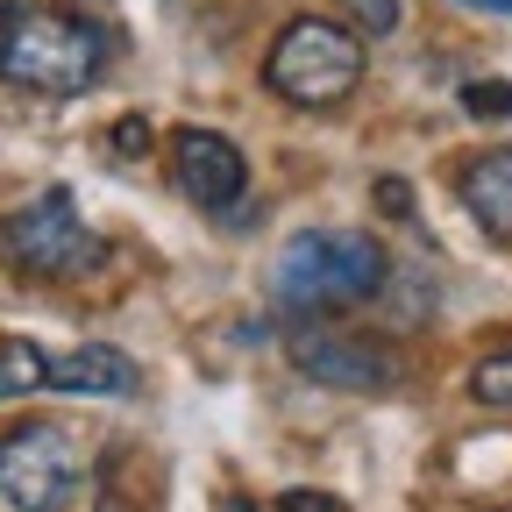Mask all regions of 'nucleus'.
Wrapping results in <instances>:
<instances>
[{"label": "nucleus", "instance_id": "1", "mask_svg": "<svg viewBox=\"0 0 512 512\" xmlns=\"http://www.w3.org/2000/svg\"><path fill=\"white\" fill-rule=\"evenodd\" d=\"M107 29L72 15V8H43V0H0V86H22L43 100H72L93 93L107 72Z\"/></svg>", "mask_w": 512, "mask_h": 512}, {"label": "nucleus", "instance_id": "2", "mask_svg": "<svg viewBox=\"0 0 512 512\" xmlns=\"http://www.w3.org/2000/svg\"><path fill=\"white\" fill-rule=\"evenodd\" d=\"M384 285H392V256L363 228H299L271 271V292L292 313H342L377 299Z\"/></svg>", "mask_w": 512, "mask_h": 512}, {"label": "nucleus", "instance_id": "3", "mask_svg": "<svg viewBox=\"0 0 512 512\" xmlns=\"http://www.w3.org/2000/svg\"><path fill=\"white\" fill-rule=\"evenodd\" d=\"M264 86L292 107H342L363 86V36L328 15H299L264 57Z\"/></svg>", "mask_w": 512, "mask_h": 512}, {"label": "nucleus", "instance_id": "4", "mask_svg": "<svg viewBox=\"0 0 512 512\" xmlns=\"http://www.w3.org/2000/svg\"><path fill=\"white\" fill-rule=\"evenodd\" d=\"M79 484H86V456L72 427L29 420L15 434H0V498L15 512H72Z\"/></svg>", "mask_w": 512, "mask_h": 512}, {"label": "nucleus", "instance_id": "5", "mask_svg": "<svg viewBox=\"0 0 512 512\" xmlns=\"http://www.w3.org/2000/svg\"><path fill=\"white\" fill-rule=\"evenodd\" d=\"M0 249H8V264H22L36 278H86L100 264V235L79 221L72 192H43V200H29L8 228H0Z\"/></svg>", "mask_w": 512, "mask_h": 512}, {"label": "nucleus", "instance_id": "6", "mask_svg": "<svg viewBox=\"0 0 512 512\" xmlns=\"http://www.w3.org/2000/svg\"><path fill=\"white\" fill-rule=\"evenodd\" d=\"M292 363L313 384H335V392H392L399 384V349L356 335V328H328V320H306L292 328Z\"/></svg>", "mask_w": 512, "mask_h": 512}, {"label": "nucleus", "instance_id": "7", "mask_svg": "<svg viewBox=\"0 0 512 512\" xmlns=\"http://www.w3.org/2000/svg\"><path fill=\"white\" fill-rule=\"evenodd\" d=\"M171 178H178L185 200L207 207V214L235 207L249 192V164H242V150L221 136V128H178L171 136Z\"/></svg>", "mask_w": 512, "mask_h": 512}, {"label": "nucleus", "instance_id": "8", "mask_svg": "<svg viewBox=\"0 0 512 512\" xmlns=\"http://www.w3.org/2000/svg\"><path fill=\"white\" fill-rule=\"evenodd\" d=\"M50 392H86V399H128L136 392V363L121 349H72V356H50Z\"/></svg>", "mask_w": 512, "mask_h": 512}, {"label": "nucleus", "instance_id": "9", "mask_svg": "<svg viewBox=\"0 0 512 512\" xmlns=\"http://www.w3.org/2000/svg\"><path fill=\"white\" fill-rule=\"evenodd\" d=\"M463 207L491 242H512V150H484L463 164Z\"/></svg>", "mask_w": 512, "mask_h": 512}, {"label": "nucleus", "instance_id": "10", "mask_svg": "<svg viewBox=\"0 0 512 512\" xmlns=\"http://www.w3.org/2000/svg\"><path fill=\"white\" fill-rule=\"evenodd\" d=\"M43 377H50V356L36 342H0V399L43 392Z\"/></svg>", "mask_w": 512, "mask_h": 512}, {"label": "nucleus", "instance_id": "11", "mask_svg": "<svg viewBox=\"0 0 512 512\" xmlns=\"http://www.w3.org/2000/svg\"><path fill=\"white\" fill-rule=\"evenodd\" d=\"M470 399L512 413V349H498V356H484V363L470 370Z\"/></svg>", "mask_w": 512, "mask_h": 512}, {"label": "nucleus", "instance_id": "12", "mask_svg": "<svg viewBox=\"0 0 512 512\" xmlns=\"http://www.w3.org/2000/svg\"><path fill=\"white\" fill-rule=\"evenodd\" d=\"M335 8L356 36H392L399 29V0H335Z\"/></svg>", "mask_w": 512, "mask_h": 512}, {"label": "nucleus", "instance_id": "13", "mask_svg": "<svg viewBox=\"0 0 512 512\" xmlns=\"http://www.w3.org/2000/svg\"><path fill=\"white\" fill-rule=\"evenodd\" d=\"M463 107H470V114H484V121H505V114H512V86L477 79V86H463Z\"/></svg>", "mask_w": 512, "mask_h": 512}, {"label": "nucleus", "instance_id": "14", "mask_svg": "<svg viewBox=\"0 0 512 512\" xmlns=\"http://www.w3.org/2000/svg\"><path fill=\"white\" fill-rule=\"evenodd\" d=\"M278 512H349L342 498H328V491H285L278 498Z\"/></svg>", "mask_w": 512, "mask_h": 512}, {"label": "nucleus", "instance_id": "15", "mask_svg": "<svg viewBox=\"0 0 512 512\" xmlns=\"http://www.w3.org/2000/svg\"><path fill=\"white\" fill-rule=\"evenodd\" d=\"M114 150L136 157V150H143V121H121V128H114Z\"/></svg>", "mask_w": 512, "mask_h": 512}, {"label": "nucleus", "instance_id": "16", "mask_svg": "<svg viewBox=\"0 0 512 512\" xmlns=\"http://www.w3.org/2000/svg\"><path fill=\"white\" fill-rule=\"evenodd\" d=\"M463 8H491V15H512V0H463Z\"/></svg>", "mask_w": 512, "mask_h": 512}, {"label": "nucleus", "instance_id": "17", "mask_svg": "<svg viewBox=\"0 0 512 512\" xmlns=\"http://www.w3.org/2000/svg\"><path fill=\"white\" fill-rule=\"evenodd\" d=\"M228 512H264V505H249V498H235V505H228Z\"/></svg>", "mask_w": 512, "mask_h": 512}]
</instances>
